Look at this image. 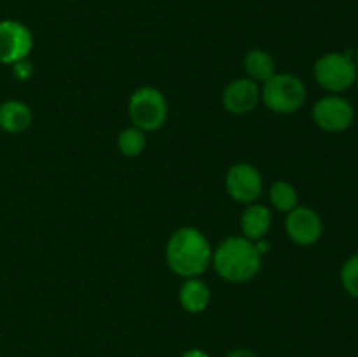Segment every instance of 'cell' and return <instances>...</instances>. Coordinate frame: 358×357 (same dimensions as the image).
Returning <instances> with one entry per match:
<instances>
[{
  "instance_id": "cell-1",
  "label": "cell",
  "mask_w": 358,
  "mask_h": 357,
  "mask_svg": "<svg viewBox=\"0 0 358 357\" xmlns=\"http://www.w3.org/2000/svg\"><path fill=\"white\" fill-rule=\"evenodd\" d=\"M168 268L182 279L201 276L212 265L213 248L201 230L182 226L170 234L166 241Z\"/></svg>"
},
{
  "instance_id": "cell-2",
  "label": "cell",
  "mask_w": 358,
  "mask_h": 357,
  "mask_svg": "<svg viewBox=\"0 0 358 357\" xmlns=\"http://www.w3.org/2000/svg\"><path fill=\"white\" fill-rule=\"evenodd\" d=\"M212 266L217 275L231 284L254 280L262 268V255L254 241L245 237H227L213 248Z\"/></svg>"
},
{
  "instance_id": "cell-3",
  "label": "cell",
  "mask_w": 358,
  "mask_h": 357,
  "mask_svg": "<svg viewBox=\"0 0 358 357\" xmlns=\"http://www.w3.org/2000/svg\"><path fill=\"white\" fill-rule=\"evenodd\" d=\"M306 97V84L294 74L276 72L266 83H262L261 100L266 108L275 114L289 115L301 111Z\"/></svg>"
},
{
  "instance_id": "cell-4",
  "label": "cell",
  "mask_w": 358,
  "mask_h": 357,
  "mask_svg": "<svg viewBox=\"0 0 358 357\" xmlns=\"http://www.w3.org/2000/svg\"><path fill=\"white\" fill-rule=\"evenodd\" d=\"M313 77L318 86L331 94L348 91L358 80V66L353 51H331L322 55L313 65Z\"/></svg>"
},
{
  "instance_id": "cell-5",
  "label": "cell",
  "mask_w": 358,
  "mask_h": 357,
  "mask_svg": "<svg viewBox=\"0 0 358 357\" xmlns=\"http://www.w3.org/2000/svg\"><path fill=\"white\" fill-rule=\"evenodd\" d=\"M128 114L133 126L142 132H156L168 119V100L163 91L154 86L135 90L128 102Z\"/></svg>"
},
{
  "instance_id": "cell-6",
  "label": "cell",
  "mask_w": 358,
  "mask_h": 357,
  "mask_svg": "<svg viewBox=\"0 0 358 357\" xmlns=\"http://www.w3.org/2000/svg\"><path fill=\"white\" fill-rule=\"evenodd\" d=\"M311 118L322 132L341 133L355 121V107L341 94H325L313 105Z\"/></svg>"
},
{
  "instance_id": "cell-7",
  "label": "cell",
  "mask_w": 358,
  "mask_h": 357,
  "mask_svg": "<svg viewBox=\"0 0 358 357\" xmlns=\"http://www.w3.org/2000/svg\"><path fill=\"white\" fill-rule=\"evenodd\" d=\"M264 181L254 164L234 163L226 174V191L234 202L250 205L255 203L262 195Z\"/></svg>"
},
{
  "instance_id": "cell-8",
  "label": "cell",
  "mask_w": 358,
  "mask_h": 357,
  "mask_svg": "<svg viewBox=\"0 0 358 357\" xmlns=\"http://www.w3.org/2000/svg\"><path fill=\"white\" fill-rule=\"evenodd\" d=\"M285 233L299 247H311L324 234V220L311 206L297 205L285 217Z\"/></svg>"
},
{
  "instance_id": "cell-9",
  "label": "cell",
  "mask_w": 358,
  "mask_h": 357,
  "mask_svg": "<svg viewBox=\"0 0 358 357\" xmlns=\"http://www.w3.org/2000/svg\"><path fill=\"white\" fill-rule=\"evenodd\" d=\"M34 49V35L30 28L16 20L0 21V63L13 65L28 58Z\"/></svg>"
},
{
  "instance_id": "cell-10",
  "label": "cell",
  "mask_w": 358,
  "mask_h": 357,
  "mask_svg": "<svg viewBox=\"0 0 358 357\" xmlns=\"http://www.w3.org/2000/svg\"><path fill=\"white\" fill-rule=\"evenodd\" d=\"M259 102H261V86L248 77H238L224 88L222 105L229 114H248L257 107Z\"/></svg>"
},
{
  "instance_id": "cell-11",
  "label": "cell",
  "mask_w": 358,
  "mask_h": 357,
  "mask_svg": "<svg viewBox=\"0 0 358 357\" xmlns=\"http://www.w3.org/2000/svg\"><path fill=\"white\" fill-rule=\"evenodd\" d=\"M271 210L262 203H250L245 206L240 217L241 237H245L250 241H257L266 238L271 227Z\"/></svg>"
},
{
  "instance_id": "cell-12",
  "label": "cell",
  "mask_w": 358,
  "mask_h": 357,
  "mask_svg": "<svg viewBox=\"0 0 358 357\" xmlns=\"http://www.w3.org/2000/svg\"><path fill=\"white\" fill-rule=\"evenodd\" d=\"M210 298V287L201 276H192V279H184L180 290H178V301H180L182 308L189 314H201L208 308Z\"/></svg>"
},
{
  "instance_id": "cell-13",
  "label": "cell",
  "mask_w": 358,
  "mask_h": 357,
  "mask_svg": "<svg viewBox=\"0 0 358 357\" xmlns=\"http://www.w3.org/2000/svg\"><path fill=\"white\" fill-rule=\"evenodd\" d=\"M30 107L24 102L20 100H7L0 104V130L10 135L27 132L31 126Z\"/></svg>"
},
{
  "instance_id": "cell-14",
  "label": "cell",
  "mask_w": 358,
  "mask_h": 357,
  "mask_svg": "<svg viewBox=\"0 0 358 357\" xmlns=\"http://www.w3.org/2000/svg\"><path fill=\"white\" fill-rule=\"evenodd\" d=\"M243 70L248 79L255 83H266L273 74H276L275 58L266 49H250L243 58Z\"/></svg>"
},
{
  "instance_id": "cell-15",
  "label": "cell",
  "mask_w": 358,
  "mask_h": 357,
  "mask_svg": "<svg viewBox=\"0 0 358 357\" xmlns=\"http://www.w3.org/2000/svg\"><path fill=\"white\" fill-rule=\"evenodd\" d=\"M269 203L278 212L289 214L299 205V192L290 182L276 181L269 188Z\"/></svg>"
},
{
  "instance_id": "cell-16",
  "label": "cell",
  "mask_w": 358,
  "mask_h": 357,
  "mask_svg": "<svg viewBox=\"0 0 358 357\" xmlns=\"http://www.w3.org/2000/svg\"><path fill=\"white\" fill-rule=\"evenodd\" d=\"M147 147V133L142 132L136 126L124 128L117 135V149L122 156L136 158L145 150Z\"/></svg>"
},
{
  "instance_id": "cell-17",
  "label": "cell",
  "mask_w": 358,
  "mask_h": 357,
  "mask_svg": "<svg viewBox=\"0 0 358 357\" xmlns=\"http://www.w3.org/2000/svg\"><path fill=\"white\" fill-rule=\"evenodd\" d=\"M339 280L346 293L352 298L358 300V254L350 255L341 266V273H339Z\"/></svg>"
},
{
  "instance_id": "cell-18",
  "label": "cell",
  "mask_w": 358,
  "mask_h": 357,
  "mask_svg": "<svg viewBox=\"0 0 358 357\" xmlns=\"http://www.w3.org/2000/svg\"><path fill=\"white\" fill-rule=\"evenodd\" d=\"M13 76L16 77L17 80H28L31 76H34V63L28 58L20 59V62L13 63Z\"/></svg>"
},
{
  "instance_id": "cell-19",
  "label": "cell",
  "mask_w": 358,
  "mask_h": 357,
  "mask_svg": "<svg viewBox=\"0 0 358 357\" xmlns=\"http://www.w3.org/2000/svg\"><path fill=\"white\" fill-rule=\"evenodd\" d=\"M226 357H259L257 352L247 346H240V349H233L231 352L226 354Z\"/></svg>"
},
{
  "instance_id": "cell-20",
  "label": "cell",
  "mask_w": 358,
  "mask_h": 357,
  "mask_svg": "<svg viewBox=\"0 0 358 357\" xmlns=\"http://www.w3.org/2000/svg\"><path fill=\"white\" fill-rule=\"evenodd\" d=\"M180 357H212V356L201 349H189V350H185Z\"/></svg>"
},
{
  "instance_id": "cell-21",
  "label": "cell",
  "mask_w": 358,
  "mask_h": 357,
  "mask_svg": "<svg viewBox=\"0 0 358 357\" xmlns=\"http://www.w3.org/2000/svg\"><path fill=\"white\" fill-rule=\"evenodd\" d=\"M353 58H355V63L358 66V48H357V51H353Z\"/></svg>"
},
{
  "instance_id": "cell-22",
  "label": "cell",
  "mask_w": 358,
  "mask_h": 357,
  "mask_svg": "<svg viewBox=\"0 0 358 357\" xmlns=\"http://www.w3.org/2000/svg\"><path fill=\"white\" fill-rule=\"evenodd\" d=\"M357 86H358V80H357Z\"/></svg>"
}]
</instances>
